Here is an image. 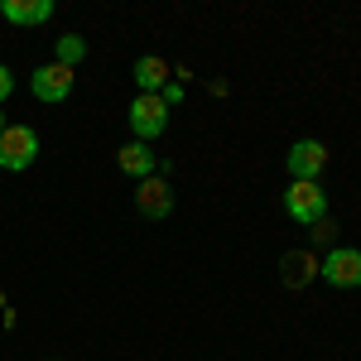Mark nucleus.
<instances>
[{
  "instance_id": "39448f33",
  "label": "nucleus",
  "mask_w": 361,
  "mask_h": 361,
  "mask_svg": "<svg viewBox=\"0 0 361 361\" xmlns=\"http://www.w3.org/2000/svg\"><path fill=\"white\" fill-rule=\"evenodd\" d=\"M318 275L328 279L333 289H357V284H361V250H352V246H333L328 255H323Z\"/></svg>"
},
{
  "instance_id": "4468645a",
  "label": "nucleus",
  "mask_w": 361,
  "mask_h": 361,
  "mask_svg": "<svg viewBox=\"0 0 361 361\" xmlns=\"http://www.w3.org/2000/svg\"><path fill=\"white\" fill-rule=\"evenodd\" d=\"M333 231H337V226L323 217V222H313V241H333Z\"/></svg>"
},
{
  "instance_id": "2eb2a0df",
  "label": "nucleus",
  "mask_w": 361,
  "mask_h": 361,
  "mask_svg": "<svg viewBox=\"0 0 361 361\" xmlns=\"http://www.w3.org/2000/svg\"><path fill=\"white\" fill-rule=\"evenodd\" d=\"M0 130H5V121H0Z\"/></svg>"
},
{
  "instance_id": "423d86ee",
  "label": "nucleus",
  "mask_w": 361,
  "mask_h": 361,
  "mask_svg": "<svg viewBox=\"0 0 361 361\" xmlns=\"http://www.w3.org/2000/svg\"><path fill=\"white\" fill-rule=\"evenodd\" d=\"M284 164H289V173H294V178H304V183H318V173L328 169V145H323V140H294Z\"/></svg>"
},
{
  "instance_id": "7ed1b4c3",
  "label": "nucleus",
  "mask_w": 361,
  "mask_h": 361,
  "mask_svg": "<svg viewBox=\"0 0 361 361\" xmlns=\"http://www.w3.org/2000/svg\"><path fill=\"white\" fill-rule=\"evenodd\" d=\"M126 116H130V130H135V140H145V145H149L154 135H164V126H169V106L154 97V92H140Z\"/></svg>"
},
{
  "instance_id": "6e6552de",
  "label": "nucleus",
  "mask_w": 361,
  "mask_h": 361,
  "mask_svg": "<svg viewBox=\"0 0 361 361\" xmlns=\"http://www.w3.org/2000/svg\"><path fill=\"white\" fill-rule=\"evenodd\" d=\"M54 0H5L0 5V15L10 20V25H44V20H54Z\"/></svg>"
},
{
  "instance_id": "ddd939ff",
  "label": "nucleus",
  "mask_w": 361,
  "mask_h": 361,
  "mask_svg": "<svg viewBox=\"0 0 361 361\" xmlns=\"http://www.w3.org/2000/svg\"><path fill=\"white\" fill-rule=\"evenodd\" d=\"M10 92H15V73H10V68H5V63H0V102H5V97H10Z\"/></svg>"
},
{
  "instance_id": "1a4fd4ad",
  "label": "nucleus",
  "mask_w": 361,
  "mask_h": 361,
  "mask_svg": "<svg viewBox=\"0 0 361 361\" xmlns=\"http://www.w3.org/2000/svg\"><path fill=\"white\" fill-rule=\"evenodd\" d=\"M116 169L130 173V178H149V173H154V149H149L145 140H130L126 149H116Z\"/></svg>"
},
{
  "instance_id": "f03ea898",
  "label": "nucleus",
  "mask_w": 361,
  "mask_h": 361,
  "mask_svg": "<svg viewBox=\"0 0 361 361\" xmlns=\"http://www.w3.org/2000/svg\"><path fill=\"white\" fill-rule=\"evenodd\" d=\"M284 212L294 217L299 226H313L328 217V193L318 188V183H304V178H294L289 183V193H284Z\"/></svg>"
},
{
  "instance_id": "0eeeda50",
  "label": "nucleus",
  "mask_w": 361,
  "mask_h": 361,
  "mask_svg": "<svg viewBox=\"0 0 361 361\" xmlns=\"http://www.w3.org/2000/svg\"><path fill=\"white\" fill-rule=\"evenodd\" d=\"M135 207H140V217H149V222H159V217H169L173 212V188H169V178H140V188H135Z\"/></svg>"
},
{
  "instance_id": "20e7f679",
  "label": "nucleus",
  "mask_w": 361,
  "mask_h": 361,
  "mask_svg": "<svg viewBox=\"0 0 361 361\" xmlns=\"http://www.w3.org/2000/svg\"><path fill=\"white\" fill-rule=\"evenodd\" d=\"M73 82H78V68L44 63V68H34V78H29V92H34L39 102H68V97H73Z\"/></svg>"
},
{
  "instance_id": "9d476101",
  "label": "nucleus",
  "mask_w": 361,
  "mask_h": 361,
  "mask_svg": "<svg viewBox=\"0 0 361 361\" xmlns=\"http://www.w3.org/2000/svg\"><path fill=\"white\" fill-rule=\"evenodd\" d=\"M135 82H140V92H154V97H159V92H164L169 87V63L164 58H135Z\"/></svg>"
},
{
  "instance_id": "f8f14e48",
  "label": "nucleus",
  "mask_w": 361,
  "mask_h": 361,
  "mask_svg": "<svg viewBox=\"0 0 361 361\" xmlns=\"http://www.w3.org/2000/svg\"><path fill=\"white\" fill-rule=\"evenodd\" d=\"M159 102H164V106H178V102H183V82H173V78H169V87L159 92Z\"/></svg>"
},
{
  "instance_id": "9b49d317",
  "label": "nucleus",
  "mask_w": 361,
  "mask_h": 361,
  "mask_svg": "<svg viewBox=\"0 0 361 361\" xmlns=\"http://www.w3.org/2000/svg\"><path fill=\"white\" fill-rule=\"evenodd\" d=\"M82 58H87V39H82V34H63V39H58L54 63H63V68H78Z\"/></svg>"
},
{
  "instance_id": "f257e3e1",
  "label": "nucleus",
  "mask_w": 361,
  "mask_h": 361,
  "mask_svg": "<svg viewBox=\"0 0 361 361\" xmlns=\"http://www.w3.org/2000/svg\"><path fill=\"white\" fill-rule=\"evenodd\" d=\"M34 159H39V130L34 126H5L0 130V169L25 173Z\"/></svg>"
}]
</instances>
